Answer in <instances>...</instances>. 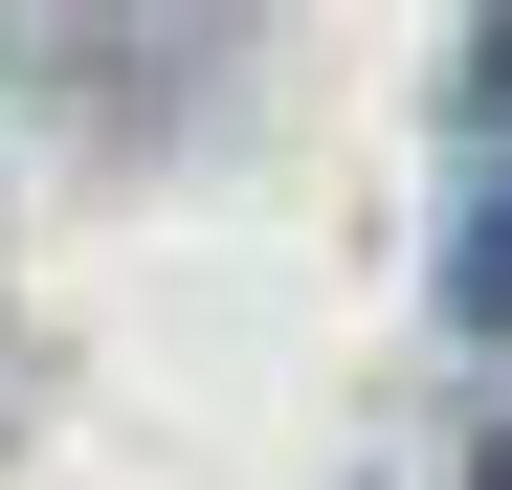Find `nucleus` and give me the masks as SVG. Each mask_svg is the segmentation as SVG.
<instances>
[{"label": "nucleus", "mask_w": 512, "mask_h": 490, "mask_svg": "<svg viewBox=\"0 0 512 490\" xmlns=\"http://www.w3.org/2000/svg\"><path fill=\"white\" fill-rule=\"evenodd\" d=\"M468 490H512V424H490V468H468Z\"/></svg>", "instance_id": "20e7f679"}, {"label": "nucleus", "mask_w": 512, "mask_h": 490, "mask_svg": "<svg viewBox=\"0 0 512 490\" xmlns=\"http://www.w3.org/2000/svg\"><path fill=\"white\" fill-rule=\"evenodd\" d=\"M446 290H468V312H512V201L468 223V268H446Z\"/></svg>", "instance_id": "f03ea898"}, {"label": "nucleus", "mask_w": 512, "mask_h": 490, "mask_svg": "<svg viewBox=\"0 0 512 490\" xmlns=\"http://www.w3.org/2000/svg\"><path fill=\"white\" fill-rule=\"evenodd\" d=\"M0 45L67 67V90H179V67L245 45V0H0Z\"/></svg>", "instance_id": "f257e3e1"}, {"label": "nucleus", "mask_w": 512, "mask_h": 490, "mask_svg": "<svg viewBox=\"0 0 512 490\" xmlns=\"http://www.w3.org/2000/svg\"><path fill=\"white\" fill-rule=\"evenodd\" d=\"M468 112H512V23H490V45H468Z\"/></svg>", "instance_id": "7ed1b4c3"}]
</instances>
